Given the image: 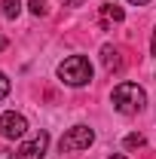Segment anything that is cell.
Returning <instances> with one entry per match:
<instances>
[{"label":"cell","instance_id":"1","mask_svg":"<svg viewBox=\"0 0 156 159\" xmlns=\"http://www.w3.org/2000/svg\"><path fill=\"white\" fill-rule=\"evenodd\" d=\"M58 80L64 86H89L92 83V61L86 58V55H67V58L58 64Z\"/></svg>","mask_w":156,"mask_h":159},{"label":"cell","instance_id":"2","mask_svg":"<svg viewBox=\"0 0 156 159\" xmlns=\"http://www.w3.org/2000/svg\"><path fill=\"white\" fill-rule=\"evenodd\" d=\"M113 107H117L119 113H126V116H132V113H141L144 110V104H147V92L138 86V83H119L117 89H113Z\"/></svg>","mask_w":156,"mask_h":159},{"label":"cell","instance_id":"3","mask_svg":"<svg viewBox=\"0 0 156 159\" xmlns=\"http://www.w3.org/2000/svg\"><path fill=\"white\" fill-rule=\"evenodd\" d=\"M92 141H95V132L89 125H74V129H67L61 135L58 147H61V153H74V150H89Z\"/></svg>","mask_w":156,"mask_h":159},{"label":"cell","instance_id":"4","mask_svg":"<svg viewBox=\"0 0 156 159\" xmlns=\"http://www.w3.org/2000/svg\"><path fill=\"white\" fill-rule=\"evenodd\" d=\"M25 132H28V119L21 113H16V110L0 113V138L16 141V138H25Z\"/></svg>","mask_w":156,"mask_h":159},{"label":"cell","instance_id":"5","mask_svg":"<svg viewBox=\"0 0 156 159\" xmlns=\"http://www.w3.org/2000/svg\"><path fill=\"white\" fill-rule=\"evenodd\" d=\"M46 147H49V132H40L37 138L25 141L16 153H19V159H43L46 156Z\"/></svg>","mask_w":156,"mask_h":159},{"label":"cell","instance_id":"6","mask_svg":"<svg viewBox=\"0 0 156 159\" xmlns=\"http://www.w3.org/2000/svg\"><path fill=\"white\" fill-rule=\"evenodd\" d=\"M101 61H104V67H107V70H119V67H122L119 49H117V46H110V43H107V46H101Z\"/></svg>","mask_w":156,"mask_h":159},{"label":"cell","instance_id":"7","mask_svg":"<svg viewBox=\"0 0 156 159\" xmlns=\"http://www.w3.org/2000/svg\"><path fill=\"white\" fill-rule=\"evenodd\" d=\"M122 19H126L122 6H117V3H104L101 6V28H107L110 21H122Z\"/></svg>","mask_w":156,"mask_h":159},{"label":"cell","instance_id":"8","mask_svg":"<svg viewBox=\"0 0 156 159\" xmlns=\"http://www.w3.org/2000/svg\"><path fill=\"white\" fill-rule=\"evenodd\" d=\"M122 144H126V150H138V147H144V144H147V138H144L141 132H132V135H126Z\"/></svg>","mask_w":156,"mask_h":159},{"label":"cell","instance_id":"9","mask_svg":"<svg viewBox=\"0 0 156 159\" xmlns=\"http://www.w3.org/2000/svg\"><path fill=\"white\" fill-rule=\"evenodd\" d=\"M21 12V0H3V16L6 19H19Z\"/></svg>","mask_w":156,"mask_h":159},{"label":"cell","instance_id":"10","mask_svg":"<svg viewBox=\"0 0 156 159\" xmlns=\"http://www.w3.org/2000/svg\"><path fill=\"white\" fill-rule=\"evenodd\" d=\"M28 9H31V16H46V12H49V6H46V0H31V3H28Z\"/></svg>","mask_w":156,"mask_h":159},{"label":"cell","instance_id":"11","mask_svg":"<svg viewBox=\"0 0 156 159\" xmlns=\"http://www.w3.org/2000/svg\"><path fill=\"white\" fill-rule=\"evenodd\" d=\"M6 95H9V77L0 74V98H6Z\"/></svg>","mask_w":156,"mask_h":159},{"label":"cell","instance_id":"12","mask_svg":"<svg viewBox=\"0 0 156 159\" xmlns=\"http://www.w3.org/2000/svg\"><path fill=\"white\" fill-rule=\"evenodd\" d=\"M0 159H19V153H9V150H0Z\"/></svg>","mask_w":156,"mask_h":159},{"label":"cell","instance_id":"13","mask_svg":"<svg viewBox=\"0 0 156 159\" xmlns=\"http://www.w3.org/2000/svg\"><path fill=\"white\" fill-rule=\"evenodd\" d=\"M61 3H64V6H83L86 0H61Z\"/></svg>","mask_w":156,"mask_h":159},{"label":"cell","instance_id":"14","mask_svg":"<svg viewBox=\"0 0 156 159\" xmlns=\"http://www.w3.org/2000/svg\"><path fill=\"white\" fill-rule=\"evenodd\" d=\"M150 52L156 55V31H153V40H150Z\"/></svg>","mask_w":156,"mask_h":159},{"label":"cell","instance_id":"15","mask_svg":"<svg viewBox=\"0 0 156 159\" xmlns=\"http://www.w3.org/2000/svg\"><path fill=\"white\" fill-rule=\"evenodd\" d=\"M129 3H135V6H144V3H150V0H129Z\"/></svg>","mask_w":156,"mask_h":159},{"label":"cell","instance_id":"16","mask_svg":"<svg viewBox=\"0 0 156 159\" xmlns=\"http://www.w3.org/2000/svg\"><path fill=\"white\" fill-rule=\"evenodd\" d=\"M3 49H6V37H0V52H3Z\"/></svg>","mask_w":156,"mask_h":159},{"label":"cell","instance_id":"17","mask_svg":"<svg viewBox=\"0 0 156 159\" xmlns=\"http://www.w3.org/2000/svg\"><path fill=\"white\" fill-rule=\"evenodd\" d=\"M110 159H126V156H110Z\"/></svg>","mask_w":156,"mask_h":159}]
</instances>
